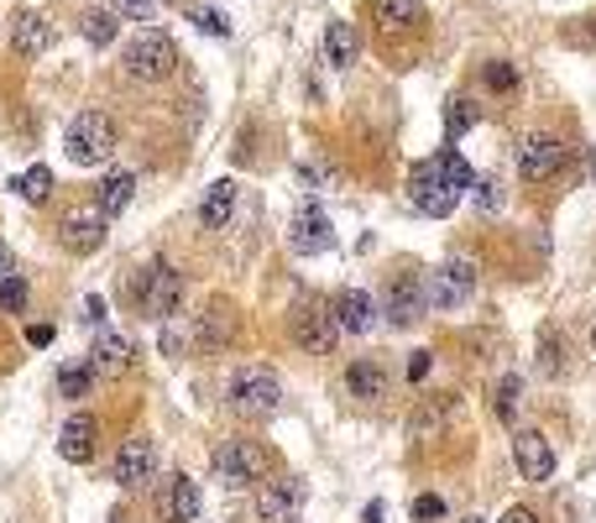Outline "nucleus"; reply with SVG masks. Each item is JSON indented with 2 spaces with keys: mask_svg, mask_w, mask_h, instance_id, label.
<instances>
[{
  "mask_svg": "<svg viewBox=\"0 0 596 523\" xmlns=\"http://www.w3.org/2000/svg\"><path fill=\"white\" fill-rule=\"evenodd\" d=\"M78 32H84V42H95V48H110V42H115V32H121V11H110V5H105V11H89Z\"/></svg>",
  "mask_w": 596,
  "mask_h": 523,
  "instance_id": "nucleus-28",
  "label": "nucleus"
},
{
  "mask_svg": "<svg viewBox=\"0 0 596 523\" xmlns=\"http://www.w3.org/2000/svg\"><path fill=\"white\" fill-rule=\"evenodd\" d=\"M63 147H69L78 168H100L105 157L115 153V121L105 110H78L69 131H63Z\"/></svg>",
  "mask_w": 596,
  "mask_h": 523,
  "instance_id": "nucleus-7",
  "label": "nucleus"
},
{
  "mask_svg": "<svg viewBox=\"0 0 596 523\" xmlns=\"http://www.w3.org/2000/svg\"><path fill=\"white\" fill-rule=\"evenodd\" d=\"M115 11H121V16H131V22H153L157 0H115Z\"/></svg>",
  "mask_w": 596,
  "mask_h": 523,
  "instance_id": "nucleus-37",
  "label": "nucleus"
},
{
  "mask_svg": "<svg viewBox=\"0 0 596 523\" xmlns=\"http://www.w3.org/2000/svg\"><path fill=\"white\" fill-rule=\"evenodd\" d=\"M121 69H126L131 78H142V84H157V78H168L173 69H179V42H173L168 32L147 26V32H136V37L126 42Z\"/></svg>",
  "mask_w": 596,
  "mask_h": 523,
  "instance_id": "nucleus-5",
  "label": "nucleus"
},
{
  "mask_svg": "<svg viewBox=\"0 0 596 523\" xmlns=\"http://www.w3.org/2000/svg\"><path fill=\"white\" fill-rule=\"evenodd\" d=\"M131 199H136V179H131V173H105V183L95 188V205H100L105 215H121Z\"/></svg>",
  "mask_w": 596,
  "mask_h": 523,
  "instance_id": "nucleus-25",
  "label": "nucleus"
},
{
  "mask_svg": "<svg viewBox=\"0 0 596 523\" xmlns=\"http://www.w3.org/2000/svg\"><path fill=\"white\" fill-rule=\"evenodd\" d=\"M592 356H596V319H592Z\"/></svg>",
  "mask_w": 596,
  "mask_h": 523,
  "instance_id": "nucleus-44",
  "label": "nucleus"
},
{
  "mask_svg": "<svg viewBox=\"0 0 596 523\" xmlns=\"http://www.w3.org/2000/svg\"><path fill=\"white\" fill-rule=\"evenodd\" d=\"M11 48H16V58H42L52 48V22L42 11H16L11 16Z\"/></svg>",
  "mask_w": 596,
  "mask_h": 523,
  "instance_id": "nucleus-16",
  "label": "nucleus"
},
{
  "mask_svg": "<svg viewBox=\"0 0 596 523\" xmlns=\"http://www.w3.org/2000/svg\"><path fill=\"white\" fill-rule=\"evenodd\" d=\"M209 471H215V482H226L231 492H246V487H257L272 476V450L257 440H220L209 450Z\"/></svg>",
  "mask_w": 596,
  "mask_h": 523,
  "instance_id": "nucleus-1",
  "label": "nucleus"
},
{
  "mask_svg": "<svg viewBox=\"0 0 596 523\" xmlns=\"http://www.w3.org/2000/svg\"><path fill=\"white\" fill-rule=\"evenodd\" d=\"M58 388H63V398H89L95 366H63V372H58Z\"/></svg>",
  "mask_w": 596,
  "mask_h": 523,
  "instance_id": "nucleus-31",
  "label": "nucleus"
},
{
  "mask_svg": "<svg viewBox=\"0 0 596 523\" xmlns=\"http://www.w3.org/2000/svg\"><path fill=\"white\" fill-rule=\"evenodd\" d=\"M183 293H188V283H183V272L168 257L147 262L136 272V304H142L147 319H173L183 309Z\"/></svg>",
  "mask_w": 596,
  "mask_h": 523,
  "instance_id": "nucleus-4",
  "label": "nucleus"
},
{
  "mask_svg": "<svg viewBox=\"0 0 596 523\" xmlns=\"http://www.w3.org/2000/svg\"><path fill=\"white\" fill-rule=\"evenodd\" d=\"M502 523H539V513H534V508H508Z\"/></svg>",
  "mask_w": 596,
  "mask_h": 523,
  "instance_id": "nucleus-39",
  "label": "nucleus"
},
{
  "mask_svg": "<svg viewBox=\"0 0 596 523\" xmlns=\"http://www.w3.org/2000/svg\"><path fill=\"white\" fill-rule=\"evenodd\" d=\"M235 205H241V188H235L231 179L209 183L205 205H199V220H205V231H226V226H231V215H235Z\"/></svg>",
  "mask_w": 596,
  "mask_h": 523,
  "instance_id": "nucleus-22",
  "label": "nucleus"
},
{
  "mask_svg": "<svg viewBox=\"0 0 596 523\" xmlns=\"http://www.w3.org/2000/svg\"><path fill=\"white\" fill-rule=\"evenodd\" d=\"M435 162H440V168H445V173H450L455 183H461V188H471V183H476V173L466 168V157L455 153V147H440V153H435Z\"/></svg>",
  "mask_w": 596,
  "mask_h": 523,
  "instance_id": "nucleus-34",
  "label": "nucleus"
},
{
  "mask_svg": "<svg viewBox=\"0 0 596 523\" xmlns=\"http://www.w3.org/2000/svg\"><path fill=\"white\" fill-rule=\"evenodd\" d=\"M26 340H32V345H52V325H32Z\"/></svg>",
  "mask_w": 596,
  "mask_h": 523,
  "instance_id": "nucleus-40",
  "label": "nucleus"
},
{
  "mask_svg": "<svg viewBox=\"0 0 596 523\" xmlns=\"http://www.w3.org/2000/svg\"><path fill=\"white\" fill-rule=\"evenodd\" d=\"M95 372H126L131 366V345L121 336H115V330H105L100 340H95Z\"/></svg>",
  "mask_w": 596,
  "mask_h": 523,
  "instance_id": "nucleus-27",
  "label": "nucleus"
},
{
  "mask_svg": "<svg viewBox=\"0 0 596 523\" xmlns=\"http://www.w3.org/2000/svg\"><path fill=\"white\" fill-rule=\"evenodd\" d=\"M26 304H32L26 278H22V272H5V278H0V309H5V314H26Z\"/></svg>",
  "mask_w": 596,
  "mask_h": 523,
  "instance_id": "nucleus-30",
  "label": "nucleus"
},
{
  "mask_svg": "<svg viewBox=\"0 0 596 523\" xmlns=\"http://www.w3.org/2000/svg\"><path fill=\"white\" fill-rule=\"evenodd\" d=\"M226 403L241 418H272L283 403V382L267 366H235L231 382H226Z\"/></svg>",
  "mask_w": 596,
  "mask_h": 523,
  "instance_id": "nucleus-3",
  "label": "nucleus"
},
{
  "mask_svg": "<svg viewBox=\"0 0 596 523\" xmlns=\"http://www.w3.org/2000/svg\"><path fill=\"white\" fill-rule=\"evenodd\" d=\"M461 183L445 173L435 157H424V162H414V173H409V199H414L418 215H429V220H445L450 209L461 205Z\"/></svg>",
  "mask_w": 596,
  "mask_h": 523,
  "instance_id": "nucleus-8",
  "label": "nucleus"
},
{
  "mask_svg": "<svg viewBox=\"0 0 596 523\" xmlns=\"http://www.w3.org/2000/svg\"><path fill=\"white\" fill-rule=\"evenodd\" d=\"M366 523H382V508H377V502L366 508Z\"/></svg>",
  "mask_w": 596,
  "mask_h": 523,
  "instance_id": "nucleus-43",
  "label": "nucleus"
},
{
  "mask_svg": "<svg viewBox=\"0 0 596 523\" xmlns=\"http://www.w3.org/2000/svg\"><path fill=\"white\" fill-rule=\"evenodd\" d=\"M519 392H523L519 377H502V388H497V418H502V424L519 418Z\"/></svg>",
  "mask_w": 596,
  "mask_h": 523,
  "instance_id": "nucleus-33",
  "label": "nucleus"
},
{
  "mask_svg": "<svg viewBox=\"0 0 596 523\" xmlns=\"http://www.w3.org/2000/svg\"><path fill=\"white\" fill-rule=\"evenodd\" d=\"M414 519H418V523H435V519H445V497H440V492H424V497H414Z\"/></svg>",
  "mask_w": 596,
  "mask_h": 523,
  "instance_id": "nucleus-35",
  "label": "nucleus"
},
{
  "mask_svg": "<svg viewBox=\"0 0 596 523\" xmlns=\"http://www.w3.org/2000/svg\"><path fill=\"white\" fill-rule=\"evenodd\" d=\"M476 115H482V105L466 100V95H455V100L445 105V136H450V142H461V136L476 126Z\"/></svg>",
  "mask_w": 596,
  "mask_h": 523,
  "instance_id": "nucleus-29",
  "label": "nucleus"
},
{
  "mask_svg": "<svg viewBox=\"0 0 596 523\" xmlns=\"http://www.w3.org/2000/svg\"><path fill=\"white\" fill-rule=\"evenodd\" d=\"M409 377H414V382H418V377H429V356H424V351L414 356V366H409Z\"/></svg>",
  "mask_w": 596,
  "mask_h": 523,
  "instance_id": "nucleus-41",
  "label": "nucleus"
},
{
  "mask_svg": "<svg viewBox=\"0 0 596 523\" xmlns=\"http://www.w3.org/2000/svg\"><path fill=\"white\" fill-rule=\"evenodd\" d=\"M418 288H424V304H435V309H461V304H471V293H476V262L450 257Z\"/></svg>",
  "mask_w": 596,
  "mask_h": 523,
  "instance_id": "nucleus-9",
  "label": "nucleus"
},
{
  "mask_svg": "<svg viewBox=\"0 0 596 523\" xmlns=\"http://www.w3.org/2000/svg\"><path fill=\"white\" fill-rule=\"evenodd\" d=\"M16 199H26V205H48L52 199V168H42V162H32L26 173H16Z\"/></svg>",
  "mask_w": 596,
  "mask_h": 523,
  "instance_id": "nucleus-26",
  "label": "nucleus"
},
{
  "mask_svg": "<svg viewBox=\"0 0 596 523\" xmlns=\"http://www.w3.org/2000/svg\"><path fill=\"white\" fill-rule=\"evenodd\" d=\"M356 52H362V42H356V26H351V22H330V26H325V63L351 69V63H356Z\"/></svg>",
  "mask_w": 596,
  "mask_h": 523,
  "instance_id": "nucleus-24",
  "label": "nucleus"
},
{
  "mask_svg": "<svg viewBox=\"0 0 596 523\" xmlns=\"http://www.w3.org/2000/svg\"><path fill=\"white\" fill-rule=\"evenodd\" d=\"M471 194H476V205H482V209H497V194H492V183H471Z\"/></svg>",
  "mask_w": 596,
  "mask_h": 523,
  "instance_id": "nucleus-38",
  "label": "nucleus"
},
{
  "mask_svg": "<svg viewBox=\"0 0 596 523\" xmlns=\"http://www.w3.org/2000/svg\"><path fill=\"white\" fill-rule=\"evenodd\" d=\"M336 319H340V336H366L377 325V309H372V293L362 288H345L336 299Z\"/></svg>",
  "mask_w": 596,
  "mask_h": 523,
  "instance_id": "nucleus-20",
  "label": "nucleus"
},
{
  "mask_svg": "<svg viewBox=\"0 0 596 523\" xmlns=\"http://www.w3.org/2000/svg\"><path fill=\"white\" fill-rule=\"evenodd\" d=\"M288 340H293V351H304V356H330L340 345L336 309H330L325 299H299L293 314H288Z\"/></svg>",
  "mask_w": 596,
  "mask_h": 523,
  "instance_id": "nucleus-2",
  "label": "nucleus"
},
{
  "mask_svg": "<svg viewBox=\"0 0 596 523\" xmlns=\"http://www.w3.org/2000/svg\"><path fill=\"white\" fill-rule=\"evenodd\" d=\"M299 508H304V482H299V476H283V482L261 487V497H257L261 523H293Z\"/></svg>",
  "mask_w": 596,
  "mask_h": 523,
  "instance_id": "nucleus-15",
  "label": "nucleus"
},
{
  "mask_svg": "<svg viewBox=\"0 0 596 523\" xmlns=\"http://www.w3.org/2000/svg\"><path fill=\"white\" fill-rule=\"evenodd\" d=\"M105 226H110V215L100 205H74L63 209V220H58V241H63V252L89 257V252L105 246Z\"/></svg>",
  "mask_w": 596,
  "mask_h": 523,
  "instance_id": "nucleus-10",
  "label": "nucleus"
},
{
  "mask_svg": "<svg viewBox=\"0 0 596 523\" xmlns=\"http://www.w3.org/2000/svg\"><path fill=\"white\" fill-rule=\"evenodd\" d=\"M288 246L299 252V257H325L330 246H336V231H330V215L325 209L304 205L293 215V226H288Z\"/></svg>",
  "mask_w": 596,
  "mask_h": 523,
  "instance_id": "nucleus-13",
  "label": "nucleus"
},
{
  "mask_svg": "<svg viewBox=\"0 0 596 523\" xmlns=\"http://www.w3.org/2000/svg\"><path fill=\"white\" fill-rule=\"evenodd\" d=\"M372 16L382 32H424L429 26V11L418 5V0H372Z\"/></svg>",
  "mask_w": 596,
  "mask_h": 523,
  "instance_id": "nucleus-19",
  "label": "nucleus"
},
{
  "mask_svg": "<svg viewBox=\"0 0 596 523\" xmlns=\"http://www.w3.org/2000/svg\"><path fill=\"white\" fill-rule=\"evenodd\" d=\"M194 22H199V32H209V37H231V22L215 11V5H205V11H194Z\"/></svg>",
  "mask_w": 596,
  "mask_h": 523,
  "instance_id": "nucleus-36",
  "label": "nucleus"
},
{
  "mask_svg": "<svg viewBox=\"0 0 596 523\" xmlns=\"http://www.w3.org/2000/svg\"><path fill=\"white\" fill-rule=\"evenodd\" d=\"M571 162V147L555 136V131H523L513 142V168L523 183H549L560 179V168Z\"/></svg>",
  "mask_w": 596,
  "mask_h": 523,
  "instance_id": "nucleus-6",
  "label": "nucleus"
},
{
  "mask_svg": "<svg viewBox=\"0 0 596 523\" xmlns=\"http://www.w3.org/2000/svg\"><path fill=\"white\" fill-rule=\"evenodd\" d=\"M513 461H519L523 482H549V476H555V450H549V440L545 435H534V429H519Z\"/></svg>",
  "mask_w": 596,
  "mask_h": 523,
  "instance_id": "nucleus-17",
  "label": "nucleus"
},
{
  "mask_svg": "<svg viewBox=\"0 0 596 523\" xmlns=\"http://www.w3.org/2000/svg\"><path fill=\"white\" fill-rule=\"evenodd\" d=\"M153 471H157V445L147 440V435H131V440L115 450V461H110V482L136 492V487L153 482Z\"/></svg>",
  "mask_w": 596,
  "mask_h": 523,
  "instance_id": "nucleus-11",
  "label": "nucleus"
},
{
  "mask_svg": "<svg viewBox=\"0 0 596 523\" xmlns=\"http://www.w3.org/2000/svg\"><path fill=\"white\" fill-rule=\"evenodd\" d=\"M461 523H487V519H461Z\"/></svg>",
  "mask_w": 596,
  "mask_h": 523,
  "instance_id": "nucleus-45",
  "label": "nucleus"
},
{
  "mask_svg": "<svg viewBox=\"0 0 596 523\" xmlns=\"http://www.w3.org/2000/svg\"><path fill=\"white\" fill-rule=\"evenodd\" d=\"M5 272H11V246L0 241V278H5Z\"/></svg>",
  "mask_w": 596,
  "mask_h": 523,
  "instance_id": "nucleus-42",
  "label": "nucleus"
},
{
  "mask_svg": "<svg viewBox=\"0 0 596 523\" xmlns=\"http://www.w3.org/2000/svg\"><path fill=\"white\" fill-rule=\"evenodd\" d=\"M482 84H487V89H497V95H513V89H519V69L497 58V63H487V69H482Z\"/></svg>",
  "mask_w": 596,
  "mask_h": 523,
  "instance_id": "nucleus-32",
  "label": "nucleus"
},
{
  "mask_svg": "<svg viewBox=\"0 0 596 523\" xmlns=\"http://www.w3.org/2000/svg\"><path fill=\"white\" fill-rule=\"evenodd\" d=\"M153 502H157V519L162 523H194L199 519V508H205V497H199V482H194V476H162Z\"/></svg>",
  "mask_w": 596,
  "mask_h": 523,
  "instance_id": "nucleus-12",
  "label": "nucleus"
},
{
  "mask_svg": "<svg viewBox=\"0 0 596 523\" xmlns=\"http://www.w3.org/2000/svg\"><path fill=\"white\" fill-rule=\"evenodd\" d=\"M345 392H351L356 403H382V398H388V372L377 362H351L345 366Z\"/></svg>",
  "mask_w": 596,
  "mask_h": 523,
  "instance_id": "nucleus-21",
  "label": "nucleus"
},
{
  "mask_svg": "<svg viewBox=\"0 0 596 523\" xmlns=\"http://www.w3.org/2000/svg\"><path fill=\"white\" fill-rule=\"evenodd\" d=\"M95 435H100V424L89 414H74L63 424V435H58V455H63L69 466H89V461H95Z\"/></svg>",
  "mask_w": 596,
  "mask_h": 523,
  "instance_id": "nucleus-18",
  "label": "nucleus"
},
{
  "mask_svg": "<svg viewBox=\"0 0 596 523\" xmlns=\"http://www.w3.org/2000/svg\"><path fill=\"white\" fill-rule=\"evenodd\" d=\"M424 309H429V304H424V288H418L414 278H388V288H382V314H388L398 330L418 325Z\"/></svg>",
  "mask_w": 596,
  "mask_h": 523,
  "instance_id": "nucleus-14",
  "label": "nucleus"
},
{
  "mask_svg": "<svg viewBox=\"0 0 596 523\" xmlns=\"http://www.w3.org/2000/svg\"><path fill=\"white\" fill-rule=\"evenodd\" d=\"M226 340H231V314H226V304H209L194 319V345L199 351H226Z\"/></svg>",
  "mask_w": 596,
  "mask_h": 523,
  "instance_id": "nucleus-23",
  "label": "nucleus"
}]
</instances>
